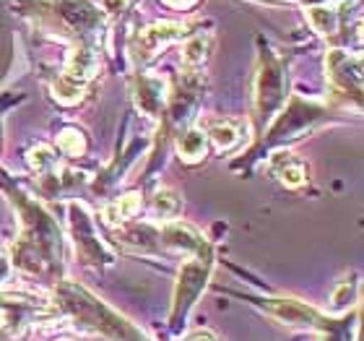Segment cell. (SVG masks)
Wrapping results in <instances>:
<instances>
[{"instance_id":"obj_16","label":"cell","mask_w":364,"mask_h":341,"mask_svg":"<svg viewBox=\"0 0 364 341\" xmlns=\"http://www.w3.org/2000/svg\"><path fill=\"white\" fill-rule=\"evenodd\" d=\"M304 16L310 19L312 29L326 39H333L336 34H338V29H341V21H343L338 6H310L304 11Z\"/></svg>"},{"instance_id":"obj_25","label":"cell","mask_w":364,"mask_h":341,"mask_svg":"<svg viewBox=\"0 0 364 341\" xmlns=\"http://www.w3.org/2000/svg\"><path fill=\"white\" fill-rule=\"evenodd\" d=\"M58 144H60L63 154H68V157H81V154L86 152V141L76 128L63 130L60 138H58Z\"/></svg>"},{"instance_id":"obj_28","label":"cell","mask_w":364,"mask_h":341,"mask_svg":"<svg viewBox=\"0 0 364 341\" xmlns=\"http://www.w3.org/2000/svg\"><path fill=\"white\" fill-rule=\"evenodd\" d=\"M185 341H216V339H213V334H208V331H193V334L185 336Z\"/></svg>"},{"instance_id":"obj_20","label":"cell","mask_w":364,"mask_h":341,"mask_svg":"<svg viewBox=\"0 0 364 341\" xmlns=\"http://www.w3.org/2000/svg\"><path fill=\"white\" fill-rule=\"evenodd\" d=\"M205 144H208V138H205L203 128H188L177 138V154L185 162H198L205 157Z\"/></svg>"},{"instance_id":"obj_5","label":"cell","mask_w":364,"mask_h":341,"mask_svg":"<svg viewBox=\"0 0 364 341\" xmlns=\"http://www.w3.org/2000/svg\"><path fill=\"white\" fill-rule=\"evenodd\" d=\"M211 268H213V253L188 258L182 263L180 273H177L175 295H172V315H169V326L172 328H180L185 323L188 313L193 310V305L198 303L200 292H203L208 279H211Z\"/></svg>"},{"instance_id":"obj_9","label":"cell","mask_w":364,"mask_h":341,"mask_svg":"<svg viewBox=\"0 0 364 341\" xmlns=\"http://www.w3.org/2000/svg\"><path fill=\"white\" fill-rule=\"evenodd\" d=\"M68 221H70V232H73V245H76V253L81 256L84 263H112V253L102 243V237L97 235V224H94V216L86 209L84 204L78 201H70L68 204Z\"/></svg>"},{"instance_id":"obj_7","label":"cell","mask_w":364,"mask_h":341,"mask_svg":"<svg viewBox=\"0 0 364 341\" xmlns=\"http://www.w3.org/2000/svg\"><path fill=\"white\" fill-rule=\"evenodd\" d=\"M326 78L331 94L343 107L362 105V55L346 50H331L326 55Z\"/></svg>"},{"instance_id":"obj_1","label":"cell","mask_w":364,"mask_h":341,"mask_svg":"<svg viewBox=\"0 0 364 341\" xmlns=\"http://www.w3.org/2000/svg\"><path fill=\"white\" fill-rule=\"evenodd\" d=\"M11 201L21 216V237L14 245V266L31 276L60 268L63 240L58 221L47 214L45 206L26 196L21 188L11 190Z\"/></svg>"},{"instance_id":"obj_29","label":"cell","mask_w":364,"mask_h":341,"mask_svg":"<svg viewBox=\"0 0 364 341\" xmlns=\"http://www.w3.org/2000/svg\"><path fill=\"white\" fill-rule=\"evenodd\" d=\"M167 6H172V8H190L196 0H164Z\"/></svg>"},{"instance_id":"obj_19","label":"cell","mask_w":364,"mask_h":341,"mask_svg":"<svg viewBox=\"0 0 364 341\" xmlns=\"http://www.w3.org/2000/svg\"><path fill=\"white\" fill-rule=\"evenodd\" d=\"M138 211H141V196L138 193H128V196H120L117 201L107 204L102 216H105L107 224H120L125 219H133Z\"/></svg>"},{"instance_id":"obj_18","label":"cell","mask_w":364,"mask_h":341,"mask_svg":"<svg viewBox=\"0 0 364 341\" xmlns=\"http://www.w3.org/2000/svg\"><path fill=\"white\" fill-rule=\"evenodd\" d=\"M205 138H211L219 152H229L240 144V128L229 120H208L205 122Z\"/></svg>"},{"instance_id":"obj_13","label":"cell","mask_w":364,"mask_h":341,"mask_svg":"<svg viewBox=\"0 0 364 341\" xmlns=\"http://www.w3.org/2000/svg\"><path fill=\"white\" fill-rule=\"evenodd\" d=\"M55 14L70 31L89 34L102 26V11L91 0H60Z\"/></svg>"},{"instance_id":"obj_2","label":"cell","mask_w":364,"mask_h":341,"mask_svg":"<svg viewBox=\"0 0 364 341\" xmlns=\"http://www.w3.org/2000/svg\"><path fill=\"white\" fill-rule=\"evenodd\" d=\"M55 300L63 310L68 313L70 318L81 323L86 331H97V334L107 336L112 341H146V336L138 331L130 320H125L120 313H114L112 308H107L102 300L86 292L78 284L70 281H58L55 287Z\"/></svg>"},{"instance_id":"obj_6","label":"cell","mask_w":364,"mask_h":341,"mask_svg":"<svg viewBox=\"0 0 364 341\" xmlns=\"http://www.w3.org/2000/svg\"><path fill=\"white\" fill-rule=\"evenodd\" d=\"M0 313H3V323L11 334H21L31 323H45V320L58 318V308L50 305V300L34 295V292H23V289L0 292Z\"/></svg>"},{"instance_id":"obj_23","label":"cell","mask_w":364,"mask_h":341,"mask_svg":"<svg viewBox=\"0 0 364 341\" xmlns=\"http://www.w3.org/2000/svg\"><path fill=\"white\" fill-rule=\"evenodd\" d=\"M357 289H359L357 281H349V279L338 281V287L333 289V297H331V310L343 313L346 308H351V305L357 303Z\"/></svg>"},{"instance_id":"obj_22","label":"cell","mask_w":364,"mask_h":341,"mask_svg":"<svg viewBox=\"0 0 364 341\" xmlns=\"http://www.w3.org/2000/svg\"><path fill=\"white\" fill-rule=\"evenodd\" d=\"M26 159H29V167L34 169V172H39V174L53 172L55 164H58V157H55V152L47 144L31 146L29 154H26Z\"/></svg>"},{"instance_id":"obj_24","label":"cell","mask_w":364,"mask_h":341,"mask_svg":"<svg viewBox=\"0 0 364 341\" xmlns=\"http://www.w3.org/2000/svg\"><path fill=\"white\" fill-rule=\"evenodd\" d=\"M53 94L63 105H78V102L84 99V86H78V84H73V81H68V78L60 76L53 84Z\"/></svg>"},{"instance_id":"obj_15","label":"cell","mask_w":364,"mask_h":341,"mask_svg":"<svg viewBox=\"0 0 364 341\" xmlns=\"http://www.w3.org/2000/svg\"><path fill=\"white\" fill-rule=\"evenodd\" d=\"M268 169L273 172V177L281 182V185H287V188H299L307 182V164H304L294 152H279L273 154L271 162H268Z\"/></svg>"},{"instance_id":"obj_4","label":"cell","mask_w":364,"mask_h":341,"mask_svg":"<svg viewBox=\"0 0 364 341\" xmlns=\"http://www.w3.org/2000/svg\"><path fill=\"white\" fill-rule=\"evenodd\" d=\"M287 105V68L284 61L271 47H263L258 55V70L252 84V110L260 122L273 120Z\"/></svg>"},{"instance_id":"obj_17","label":"cell","mask_w":364,"mask_h":341,"mask_svg":"<svg viewBox=\"0 0 364 341\" xmlns=\"http://www.w3.org/2000/svg\"><path fill=\"white\" fill-rule=\"evenodd\" d=\"M213 50V34L208 31H198V34H190L185 39V47H182V65L185 68H198L208 61V55Z\"/></svg>"},{"instance_id":"obj_21","label":"cell","mask_w":364,"mask_h":341,"mask_svg":"<svg viewBox=\"0 0 364 341\" xmlns=\"http://www.w3.org/2000/svg\"><path fill=\"white\" fill-rule=\"evenodd\" d=\"M151 209H154V216H156V219L172 221L182 209V201H180V196H177V190L159 188L151 198Z\"/></svg>"},{"instance_id":"obj_8","label":"cell","mask_w":364,"mask_h":341,"mask_svg":"<svg viewBox=\"0 0 364 341\" xmlns=\"http://www.w3.org/2000/svg\"><path fill=\"white\" fill-rule=\"evenodd\" d=\"M287 110L281 115H276L271 122V128L266 133V146L284 144L291 138L302 136L304 130L312 128L315 122H320L328 115V110L318 102H304V99L294 97L289 105H284Z\"/></svg>"},{"instance_id":"obj_30","label":"cell","mask_w":364,"mask_h":341,"mask_svg":"<svg viewBox=\"0 0 364 341\" xmlns=\"http://www.w3.org/2000/svg\"><path fill=\"white\" fill-rule=\"evenodd\" d=\"M60 341H65V339H60Z\"/></svg>"},{"instance_id":"obj_3","label":"cell","mask_w":364,"mask_h":341,"mask_svg":"<svg viewBox=\"0 0 364 341\" xmlns=\"http://www.w3.org/2000/svg\"><path fill=\"white\" fill-rule=\"evenodd\" d=\"M122 245L136 251H175L196 258L213 253L211 245L196 227L185 221H164V224H141L122 232Z\"/></svg>"},{"instance_id":"obj_27","label":"cell","mask_w":364,"mask_h":341,"mask_svg":"<svg viewBox=\"0 0 364 341\" xmlns=\"http://www.w3.org/2000/svg\"><path fill=\"white\" fill-rule=\"evenodd\" d=\"M11 268H14V266H11L8 256H3V253H0V284H3V281L11 276Z\"/></svg>"},{"instance_id":"obj_10","label":"cell","mask_w":364,"mask_h":341,"mask_svg":"<svg viewBox=\"0 0 364 341\" xmlns=\"http://www.w3.org/2000/svg\"><path fill=\"white\" fill-rule=\"evenodd\" d=\"M190 37V26L182 21H156L151 26H146L130 39V53H133V61L136 63H149L151 58L169 47L172 42H180V39Z\"/></svg>"},{"instance_id":"obj_12","label":"cell","mask_w":364,"mask_h":341,"mask_svg":"<svg viewBox=\"0 0 364 341\" xmlns=\"http://www.w3.org/2000/svg\"><path fill=\"white\" fill-rule=\"evenodd\" d=\"M133 99H136V107L144 115L159 117V115L164 112L167 99H169L167 81L159 76H146V73H141V76L136 78V84H133Z\"/></svg>"},{"instance_id":"obj_11","label":"cell","mask_w":364,"mask_h":341,"mask_svg":"<svg viewBox=\"0 0 364 341\" xmlns=\"http://www.w3.org/2000/svg\"><path fill=\"white\" fill-rule=\"evenodd\" d=\"M260 308L273 315L276 320L287 323V326H299V328H312V331H331V320L326 315H320L315 308H310L307 303H299V300H289V297H271V300H263Z\"/></svg>"},{"instance_id":"obj_26","label":"cell","mask_w":364,"mask_h":341,"mask_svg":"<svg viewBox=\"0 0 364 341\" xmlns=\"http://www.w3.org/2000/svg\"><path fill=\"white\" fill-rule=\"evenodd\" d=\"M94 6L102 8L105 14L114 16V14H122L128 8V0H94Z\"/></svg>"},{"instance_id":"obj_14","label":"cell","mask_w":364,"mask_h":341,"mask_svg":"<svg viewBox=\"0 0 364 341\" xmlns=\"http://www.w3.org/2000/svg\"><path fill=\"white\" fill-rule=\"evenodd\" d=\"M99 73V53L91 45L81 42L68 53V61H65V70H63V78H68L73 84L84 86L89 84L91 78Z\"/></svg>"}]
</instances>
